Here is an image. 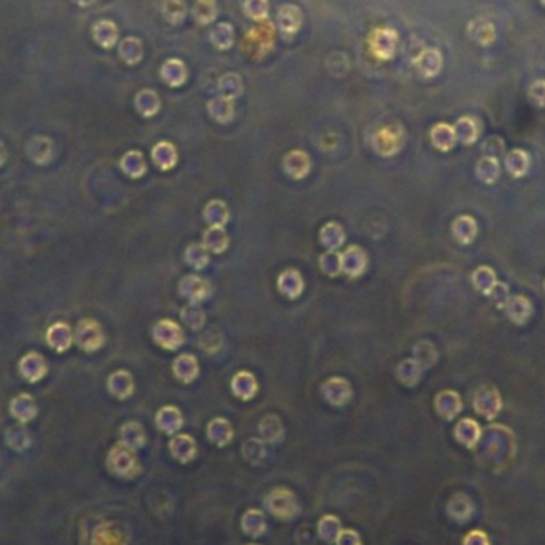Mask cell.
Returning <instances> with one entry per match:
<instances>
[{
  "label": "cell",
  "mask_w": 545,
  "mask_h": 545,
  "mask_svg": "<svg viewBox=\"0 0 545 545\" xmlns=\"http://www.w3.org/2000/svg\"><path fill=\"white\" fill-rule=\"evenodd\" d=\"M272 46H275V25L262 21L246 32L241 50L251 59H262L272 50Z\"/></svg>",
  "instance_id": "6da1fadb"
},
{
  "label": "cell",
  "mask_w": 545,
  "mask_h": 545,
  "mask_svg": "<svg viewBox=\"0 0 545 545\" xmlns=\"http://www.w3.org/2000/svg\"><path fill=\"white\" fill-rule=\"evenodd\" d=\"M266 512L277 520H294L300 515V502L294 491L289 488H272L263 497Z\"/></svg>",
  "instance_id": "7a4b0ae2"
},
{
  "label": "cell",
  "mask_w": 545,
  "mask_h": 545,
  "mask_svg": "<svg viewBox=\"0 0 545 545\" xmlns=\"http://www.w3.org/2000/svg\"><path fill=\"white\" fill-rule=\"evenodd\" d=\"M405 142V131L400 123H389L378 126L372 136V147L378 155L389 158L402 150Z\"/></svg>",
  "instance_id": "3957f363"
},
{
  "label": "cell",
  "mask_w": 545,
  "mask_h": 545,
  "mask_svg": "<svg viewBox=\"0 0 545 545\" xmlns=\"http://www.w3.org/2000/svg\"><path fill=\"white\" fill-rule=\"evenodd\" d=\"M397 45H399V34L393 27H376L369 37L372 55L381 61H389L395 56Z\"/></svg>",
  "instance_id": "277c9868"
},
{
  "label": "cell",
  "mask_w": 545,
  "mask_h": 545,
  "mask_svg": "<svg viewBox=\"0 0 545 545\" xmlns=\"http://www.w3.org/2000/svg\"><path fill=\"white\" fill-rule=\"evenodd\" d=\"M109 469L115 473L118 477L123 478H131L136 473H139V463L138 458H136L134 449L128 448L126 445H117L112 448V452L109 454Z\"/></svg>",
  "instance_id": "5b68a950"
},
{
  "label": "cell",
  "mask_w": 545,
  "mask_h": 545,
  "mask_svg": "<svg viewBox=\"0 0 545 545\" xmlns=\"http://www.w3.org/2000/svg\"><path fill=\"white\" fill-rule=\"evenodd\" d=\"M152 335L157 345L166 349V351H177L185 343L183 329L177 322L171 321V319L158 321L152 330Z\"/></svg>",
  "instance_id": "8992f818"
},
{
  "label": "cell",
  "mask_w": 545,
  "mask_h": 545,
  "mask_svg": "<svg viewBox=\"0 0 545 545\" xmlns=\"http://www.w3.org/2000/svg\"><path fill=\"white\" fill-rule=\"evenodd\" d=\"M211 282L199 275H187L179 282V294L193 305H199L211 297Z\"/></svg>",
  "instance_id": "52a82bcc"
},
{
  "label": "cell",
  "mask_w": 545,
  "mask_h": 545,
  "mask_svg": "<svg viewBox=\"0 0 545 545\" xmlns=\"http://www.w3.org/2000/svg\"><path fill=\"white\" fill-rule=\"evenodd\" d=\"M321 394L327 404L334 407H343L351 400L353 388L346 378L331 376L322 383Z\"/></svg>",
  "instance_id": "ba28073f"
},
{
  "label": "cell",
  "mask_w": 545,
  "mask_h": 545,
  "mask_svg": "<svg viewBox=\"0 0 545 545\" xmlns=\"http://www.w3.org/2000/svg\"><path fill=\"white\" fill-rule=\"evenodd\" d=\"M301 22H303V15H301V10L297 5L286 4L277 10L276 26L284 35V39H292L300 31Z\"/></svg>",
  "instance_id": "9c48e42d"
},
{
  "label": "cell",
  "mask_w": 545,
  "mask_h": 545,
  "mask_svg": "<svg viewBox=\"0 0 545 545\" xmlns=\"http://www.w3.org/2000/svg\"><path fill=\"white\" fill-rule=\"evenodd\" d=\"M369 266V256L362 247L349 246L341 252V271L349 277L362 276Z\"/></svg>",
  "instance_id": "30bf717a"
},
{
  "label": "cell",
  "mask_w": 545,
  "mask_h": 545,
  "mask_svg": "<svg viewBox=\"0 0 545 545\" xmlns=\"http://www.w3.org/2000/svg\"><path fill=\"white\" fill-rule=\"evenodd\" d=\"M282 168L290 179L301 180L310 174L311 158L305 150H290L284 155Z\"/></svg>",
  "instance_id": "8fae6325"
},
{
  "label": "cell",
  "mask_w": 545,
  "mask_h": 545,
  "mask_svg": "<svg viewBox=\"0 0 545 545\" xmlns=\"http://www.w3.org/2000/svg\"><path fill=\"white\" fill-rule=\"evenodd\" d=\"M169 453L180 464H188L198 456L197 440L188 434H176L169 440Z\"/></svg>",
  "instance_id": "7c38bea8"
},
{
  "label": "cell",
  "mask_w": 545,
  "mask_h": 545,
  "mask_svg": "<svg viewBox=\"0 0 545 545\" xmlns=\"http://www.w3.org/2000/svg\"><path fill=\"white\" fill-rule=\"evenodd\" d=\"M414 67L424 79H432L440 74L443 67V56L437 48H426L414 59Z\"/></svg>",
  "instance_id": "4fadbf2b"
},
{
  "label": "cell",
  "mask_w": 545,
  "mask_h": 545,
  "mask_svg": "<svg viewBox=\"0 0 545 545\" xmlns=\"http://www.w3.org/2000/svg\"><path fill=\"white\" fill-rule=\"evenodd\" d=\"M305 289V281L303 276L300 275L298 270L294 268H287L284 270L280 277H277V290L290 300L298 298L301 294H303Z\"/></svg>",
  "instance_id": "5bb4252c"
},
{
  "label": "cell",
  "mask_w": 545,
  "mask_h": 545,
  "mask_svg": "<svg viewBox=\"0 0 545 545\" xmlns=\"http://www.w3.org/2000/svg\"><path fill=\"white\" fill-rule=\"evenodd\" d=\"M155 421L158 429L164 432V434L176 435L183 426V414L174 405H164L158 410Z\"/></svg>",
  "instance_id": "9a60e30c"
},
{
  "label": "cell",
  "mask_w": 545,
  "mask_h": 545,
  "mask_svg": "<svg viewBox=\"0 0 545 545\" xmlns=\"http://www.w3.org/2000/svg\"><path fill=\"white\" fill-rule=\"evenodd\" d=\"M206 434H207V438H209V442L214 443L216 447L222 448V447H227L228 443L233 440L235 429L227 418H214L211 419L209 424H207Z\"/></svg>",
  "instance_id": "2e32d148"
},
{
  "label": "cell",
  "mask_w": 545,
  "mask_h": 545,
  "mask_svg": "<svg viewBox=\"0 0 545 545\" xmlns=\"http://www.w3.org/2000/svg\"><path fill=\"white\" fill-rule=\"evenodd\" d=\"M232 393L241 400H251L258 393V381L251 372H238L232 378Z\"/></svg>",
  "instance_id": "e0dca14e"
},
{
  "label": "cell",
  "mask_w": 545,
  "mask_h": 545,
  "mask_svg": "<svg viewBox=\"0 0 545 545\" xmlns=\"http://www.w3.org/2000/svg\"><path fill=\"white\" fill-rule=\"evenodd\" d=\"M173 373L174 376L183 384H190L197 380L199 375V365L198 360L193 354H180L179 357L174 360L173 364Z\"/></svg>",
  "instance_id": "ac0fdd59"
},
{
  "label": "cell",
  "mask_w": 545,
  "mask_h": 545,
  "mask_svg": "<svg viewBox=\"0 0 545 545\" xmlns=\"http://www.w3.org/2000/svg\"><path fill=\"white\" fill-rule=\"evenodd\" d=\"M91 34L94 41L105 50L114 48L118 41V27L115 22L110 20H99L94 22Z\"/></svg>",
  "instance_id": "d6986e66"
},
{
  "label": "cell",
  "mask_w": 545,
  "mask_h": 545,
  "mask_svg": "<svg viewBox=\"0 0 545 545\" xmlns=\"http://www.w3.org/2000/svg\"><path fill=\"white\" fill-rule=\"evenodd\" d=\"M241 530L244 531V534L254 539L262 537L268 530L265 513L260 508H249L241 517Z\"/></svg>",
  "instance_id": "ffe728a7"
},
{
  "label": "cell",
  "mask_w": 545,
  "mask_h": 545,
  "mask_svg": "<svg viewBox=\"0 0 545 545\" xmlns=\"http://www.w3.org/2000/svg\"><path fill=\"white\" fill-rule=\"evenodd\" d=\"M152 158L159 169L169 171L179 162V153L174 144H171L168 140H162L152 149Z\"/></svg>",
  "instance_id": "44dd1931"
},
{
  "label": "cell",
  "mask_w": 545,
  "mask_h": 545,
  "mask_svg": "<svg viewBox=\"0 0 545 545\" xmlns=\"http://www.w3.org/2000/svg\"><path fill=\"white\" fill-rule=\"evenodd\" d=\"M258 432L260 438H262L265 443H280L284 438V434H286V429H284V424L280 416H276V414H266L262 421H260Z\"/></svg>",
  "instance_id": "7402d4cb"
},
{
  "label": "cell",
  "mask_w": 545,
  "mask_h": 545,
  "mask_svg": "<svg viewBox=\"0 0 545 545\" xmlns=\"http://www.w3.org/2000/svg\"><path fill=\"white\" fill-rule=\"evenodd\" d=\"M159 75L164 83H168L169 86L177 88L182 86L187 81V67L180 59H168L162 69H159Z\"/></svg>",
  "instance_id": "603a6c76"
},
{
  "label": "cell",
  "mask_w": 545,
  "mask_h": 545,
  "mask_svg": "<svg viewBox=\"0 0 545 545\" xmlns=\"http://www.w3.org/2000/svg\"><path fill=\"white\" fill-rule=\"evenodd\" d=\"M456 140V131L453 126H449L447 123H438L434 128L431 129V142L435 149L442 150V152H448L452 150Z\"/></svg>",
  "instance_id": "cb8c5ba5"
},
{
  "label": "cell",
  "mask_w": 545,
  "mask_h": 545,
  "mask_svg": "<svg viewBox=\"0 0 545 545\" xmlns=\"http://www.w3.org/2000/svg\"><path fill=\"white\" fill-rule=\"evenodd\" d=\"M467 34H469L472 40H475L477 44L483 46H488L496 40V27L490 21L483 20V18H478V20L469 22Z\"/></svg>",
  "instance_id": "d4e9b609"
},
{
  "label": "cell",
  "mask_w": 545,
  "mask_h": 545,
  "mask_svg": "<svg viewBox=\"0 0 545 545\" xmlns=\"http://www.w3.org/2000/svg\"><path fill=\"white\" fill-rule=\"evenodd\" d=\"M203 217L209 227H223L230 221V209L222 199H212L206 204Z\"/></svg>",
  "instance_id": "484cf974"
},
{
  "label": "cell",
  "mask_w": 545,
  "mask_h": 545,
  "mask_svg": "<svg viewBox=\"0 0 545 545\" xmlns=\"http://www.w3.org/2000/svg\"><path fill=\"white\" fill-rule=\"evenodd\" d=\"M207 110L217 123H230L235 118V103L223 96L211 99L207 104Z\"/></svg>",
  "instance_id": "4316f807"
},
{
  "label": "cell",
  "mask_w": 545,
  "mask_h": 545,
  "mask_svg": "<svg viewBox=\"0 0 545 545\" xmlns=\"http://www.w3.org/2000/svg\"><path fill=\"white\" fill-rule=\"evenodd\" d=\"M346 235L340 223L329 222L321 228V242L327 251H339L345 244Z\"/></svg>",
  "instance_id": "83f0119b"
},
{
  "label": "cell",
  "mask_w": 545,
  "mask_h": 545,
  "mask_svg": "<svg viewBox=\"0 0 545 545\" xmlns=\"http://www.w3.org/2000/svg\"><path fill=\"white\" fill-rule=\"evenodd\" d=\"M118 55L128 66H134L142 61L144 56V45L138 37H126L120 41L118 46Z\"/></svg>",
  "instance_id": "f1b7e54d"
},
{
  "label": "cell",
  "mask_w": 545,
  "mask_h": 545,
  "mask_svg": "<svg viewBox=\"0 0 545 545\" xmlns=\"http://www.w3.org/2000/svg\"><path fill=\"white\" fill-rule=\"evenodd\" d=\"M203 244L209 252L223 254L230 246L228 233L223 227H209L203 235Z\"/></svg>",
  "instance_id": "f546056e"
},
{
  "label": "cell",
  "mask_w": 545,
  "mask_h": 545,
  "mask_svg": "<svg viewBox=\"0 0 545 545\" xmlns=\"http://www.w3.org/2000/svg\"><path fill=\"white\" fill-rule=\"evenodd\" d=\"M341 530V520L331 513L324 515L317 523V534L325 544H335Z\"/></svg>",
  "instance_id": "4dcf8cb0"
},
{
  "label": "cell",
  "mask_w": 545,
  "mask_h": 545,
  "mask_svg": "<svg viewBox=\"0 0 545 545\" xmlns=\"http://www.w3.org/2000/svg\"><path fill=\"white\" fill-rule=\"evenodd\" d=\"M122 443L123 445H126L128 448L131 449H139L145 445L147 442V435H145V431L144 428L139 423L136 421H131V423H126L122 428Z\"/></svg>",
  "instance_id": "1f68e13d"
},
{
  "label": "cell",
  "mask_w": 545,
  "mask_h": 545,
  "mask_svg": "<svg viewBox=\"0 0 545 545\" xmlns=\"http://www.w3.org/2000/svg\"><path fill=\"white\" fill-rule=\"evenodd\" d=\"M209 40L217 50L227 51L232 48L235 44V27L230 25V22H221V25L212 27Z\"/></svg>",
  "instance_id": "d6a6232c"
},
{
  "label": "cell",
  "mask_w": 545,
  "mask_h": 545,
  "mask_svg": "<svg viewBox=\"0 0 545 545\" xmlns=\"http://www.w3.org/2000/svg\"><path fill=\"white\" fill-rule=\"evenodd\" d=\"M136 109L140 115L144 117H153L158 114L159 107H162V100H159V96L152 90H142L138 94H136L134 99Z\"/></svg>",
  "instance_id": "836d02e7"
},
{
  "label": "cell",
  "mask_w": 545,
  "mask_h": 545,
  "mask_svg": "<svg viewBox=\"0 0 545 545\" xmlns=\"http://www.w3.org/2000/svg\"><path fill=\"white\" fill-rule=\"evenodd\" d=\"M452 232L454 235L456 241H459L461 244H471V242L475 239L477 223L469 216L458 217L454 221V223H453Z\"/></svg>",
  "instance_id": "e575fe53"
},
{
  "label": "cell",
  "mask_w": 545,
  "mask_h": 545,
  "mask_svg": "<svg viewBox=\"0 0 545 545\" xmlns=\"http://www.w3.org/2000/svg\"><path fill=\"white\" fill-rule=\"evenodd\" d=\"M423 367L419 365L414 359H405L397 365V378L402 384H405L407 388L416 386V383L421 378Z\"/></svg>",
  "instance_id": "d590c367"
},
{
  "label": "cell",
  "mask_w": 545,
  "mask_h": 545,
  "mask_svg": "<svg viewBox=\"0 0 545 545\" xmlns=\"http://www.w3.org/2000/svg\"><path fill=\"white\" fill-rule=\"evenodd\" d=\"M183 260L188 266H192L193 270L201 271L204 270L207 265L211 262L209 257V251L204 244H198V242H193V244L188 246L185 249V254H183Z\"/></svg>",
  "instance_id": "8d00e7d4"
},
{
  "label": "cell",
  "mask_w": 545,
  "mask_h": 545,
  "mask_svg": "<svg viewBox=\"0 0 545 545\" xmlns=\"http://www.w3.org/2000/svg\"><path fill=\"white\" fill-rule=\"evenodd\" d=\"M218 15L216 0H197L193 5V18L199 26L212 25Z\"/></svg>",
  "instance_id": "74e56055"
},
{
  "label": "cell",
  "mask_w": 545,
  "mask_h": 545,
  "mask_svg": "<svg viewBox=\"0 0 545 545\" xmlns=\"http://www.w3.org/2000/svg\"><path fill=\"white\" fill-rule=\"evenodd\" d=\"M456 138H458L461 142L464 144H472L475 142L478 134H480V123L477 118L473 117H463L459 118L458 123H456Z\"/></svg>",
  "instance_id": "f35d334b"
},
{
  "label": "cell",
  "mask_w": 545,
  "mask_h": 545,
  "mask_svg": "<svg viewBox=\"0 0 545 545\" xmlns=\"http://www.w3.org/2000/svg\"><path fill=\"white\" fill-rule=\"evenodd\" d=\"M109 386L112 393H114L117 397H120V399H126V397H129L134 393L133 376L124 370L114 373V376H112L109 381Z\"/></svg>",
  "instance_id": "ab89813d"
},
{
  "label": "cell",
  "mask_w": 545,
  "mask_h": 545,
  "mask_svg": "<svg viewBox=\"0 0 545 545\" xmlns=\"http://www.w3.org/2000/svg\"><path fill=\"white\" fill-rule=\"evenodd\" d=\"M242 90H244V85H242V80L238 74L228 72L218 80V91H221V96L223 98L235 100L241 96Z\"/></svg>",
  "instance_id": "60d3db41"
},
{
  "label": "cell",
  "mask_w": 545,
  "mask_h": 545,
  "mask_svg": "<svg viewBox=\"0 0 545 545\" xmlns=\"http://www.w3.org/2000/svg\"><path fill=\"white\" fill-rule=\"evenodd\" d=\"M162 11H163L164 20L168 21L169 25L177 26L185 20L187 4L185 0H163Z\"/></svg>",
  "instance_id": "b9f144b4"
},
{
  "label": "cell",
  "mask_w": 545,
  "mask_h": 545,
  "mask_svg": "<svg viewBox=\"0 0 545 545\" xmlns=\"http://www.w3.org/2000/svg\"><path fill=\"white\" fill-rule=\"evenodd\" d=\"M435 408L440 416L445 419H452L454 418V414L461 410L459 397L453 393H442L440 395H437Z\"/></svg>",
  "instance_id": "7bdbcfd3"
},
{
  "label": "cell",
  "mask_w": 545,
  "mask_h": 545,
  "mask_svg": "<svg viewBox=\"0 0 545 545\" xmlns=\"http://www.w3.org/2000/svg\"><path fill=\"white\" fill-rule=\"evenodd\" d=\"M266 443L262 440V438H249L247 442H244L242 445V454H244L246 461L258 466L262 464L265 458H266Z\"/></svg>",
  "instance_id": "ee69618b"
},
{
  "label": "cell",
  "mask_w": 545,
  "mask_h": 545,
  "mask_svg": "<svg viewBox=\"0 0 545 545\" xmlns=\"http://www.w3.org/2000/svg\"><path fill=\"white\" fill-rule=\"evenodd\" d=\"M122 168L124 173L131 177H140L145 174L147 171V163L144 159V155L140 152L134 150V152H128L126 155L123 157L122 162Z\"/></svg>",
  "instance_id": "f6af8a7d"
},
{
  "label": "cell",
  "mask_w": 545,
  "mask_h": 545,
  "mask_svg": "<svg viewBox=\"0 0 545 545\" xmlns=\"http://www.w3.org/2000/svg\"><path fill=\"white\" fill-rule=\"evenodd\" d=\"M319 266H321L322 272L330 276V277H336L341 275V254L339 251H327L319 257Z\"/></svg>",
  "instance_id": "bcb514c9"
},
{
  "label": "cell",
  "mask_w": 545,
  "mask_h": 545,
  "mask_svg": "<svg viewBox=\"0 0 545 545\" xmlns=\"http://www.w3.org/2000/svg\"><path fill=\"white\" fill-rule=\"evenodd\" d=\"M180 317H182V322L188 325V327H190L192 330L203 329V325L206 324L204 311L201 310L198 305H193V303L183 308L182 313H180Z\"/></svg>",
  "instance_id": "7dc6e473"
},
{
  "label": "cell",
  "mask_w": 545,
  "mask_h": 545,
  "mask_svg": "<svg viewBox=\"0 0 545 545\" xmlns=\"http://www.w3.org/2000/svg\"><path fill=\"white\" fill-rule=\"evenodd\" d=\"M242 10L251 20L262 22L270 13V0H244Z\"/></svg>",
  "instance_id": "c3c4849f"
},
{
  "label": "cell",
  "mask_w": 545,
  "mask_h": 545,
  "mask_svg": "<svg viewBox=\"0 0 545 545\" xmlns=\"http://www.w3.org/2000/svg\"><path fill=\"white\" fill-rule=\"evenodd\" d=\"M466 497L463 494H456L452 501L448 502V513L449 517H453L454 520L463 521L467 517H469L472 512V506L469 501L464 502Z\"/></svg>",
  "instance_id": "681fc988"
},
{
  "label": "cell",
  "mask_w": 545,
  "mask_h": 545,
  "mask_svg": "<svg viewBox=\"0 0 545 545\" xmlns=\"http://www.w3.org/2000/svg\"><path fill=\"white\" fill-rule=\"evenodd\" d=\"M335 545H362V537H360V534L355 530L346 528L341 530Z\"/></svg>",
  "instance_id": "f907efd6"
},
{
  "label": "cell",
  "mask_w": 545,
  "mask_h": 545,
  "mask_svg": "<svg viewBox=\"0 0 545 545\" xmlns=\"http://www.w3.org/2000/svg\"><path fill=\"white\" fill-rule=\"evenodd\" d=\"M530 98L539 107H545V80H536L530 88Z\"/></svg>",
  "instance_id": "816d5d0a"
},
{
  "label": "cell",
  "mask_w": 545,
  "mask_h": 545,
  "mask_svg": "<svg viewBox=\"0 0 545 545\" xmlns=\"http://www.w3.org/2000/svg\"><path fill=\"white\" fill-rule=\"evenodd\" d=\"M464 545H490L488 537L482 531H472L464 539Z\"/></svg>",
  "instance_id": "f5cc1de1"
},
{
  "label": "cell",
  "mask_w": 545,
  "mask_h": 545,
  "mask_svg": "<svg viewBox=\"0 0 545 545\" xmlns=\"http://www.w3.org/2000/svg\"><path fill=\"white\" fill-rule=\"evenodd\" d=\"M74 2L77 5H80V7H88V5H91L94 0H74Z\"/></svg>",
  "instance_id": "db71d44e"
},
{
  "label": "cell",
  "mask_w": 545,
  "mask_h": 545,
  "mask_svg": "<svg viewBox=\"0 0 545 545\" xmlns=\"http://www.w3.org/2000/svg\"><path fill=\"white\" fill-rule=\"evenodd\" d=\"M247 545H260V544H247Z\"/></svg>",
  "instance_id": "11a10c76"
},
{
  "label": "cell",
  "mask_w": 545,
  "mask_h": 545,
  "mask_svg": "<svg viewBox=\"0 0 545 545\" xmlns=\"http://www.w3.org/2000/svg\"><path fill=\"white\" fill-rule=\"evenodd\" d=\"M542 4H544V5H545V0H542Z\"/></svg>",
  "instance_id": "9f6ffc18"
}]
</instances>
